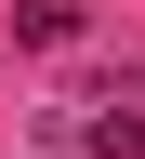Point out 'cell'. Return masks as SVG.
<instances>
[{"label": "cell", "mask_w": 145, "mask_h": 159, "mask_svg": "<svg viewBox=\"0 0 145 159\" xmlns=\"http://www.w3.org/2000/svg\"><path fill=\"white\" fill-rule=\"evenodd\" d=\"M79 159H145V93H106L79 119Z\"/></svg>", "instance_id": "obj_1"}]
</instances>
